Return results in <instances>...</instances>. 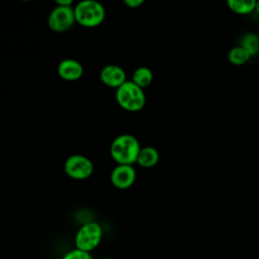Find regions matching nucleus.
Wrapping results in <instances>:
<instances>
[{"label":"nucleus","instance_id":"20e7f679","mask_svg":"<svg viewBox=\"0 0 259 259\" xmlns=\"http://www.w3.org/2000/svg\"><path fill=\"white\" fill-rule=\"evenodd\" d=\"M102 228L96 222L83 225L76 233L75 248L84 252L91 253L98 247L102 240Z\"/></svg>","mask_w":259,"mask_h":259},{"label":"nucleus","instance_id":"423d86ee","mask_svg":"<svg viewBox=\"0 0 259 259\" xmlns=\"http://www.w3.org/2000/svg\"><path fill=\"white\" fill-rule=\"evenodd\" d=\"M76 22L74 7L55 6L48 17V25L55 32H64Z\"/></svg>","mask_w":259,"mask_h":259},{"label":"nucleus","instance_id":"f3484780","mask_svg":"<svg viewBox=\"0 0 259 259\" xmlns=\"http://www.w3.org/2000/svg\"><path fill=\"white\" fill-rule=\"evenodd\" d=\"M56 4L59 6H72L73 1L72 0H57Z\"/></svg>","mask_w":259,"mask_h":259},{"label":"nucleus","instance_id":"f8f14e48","mask_svg":"<svg viewBox=\"0 0 259 259\" xmlns=\"http://www.w3.org/2000/svg\"><path fill=\"white\" fill-rule=\"evenodd\" d=\"M229 8L237 14H248L255 10V0H229Z\"/></svg>","mask_w":259,"mask_h":259},{"label":"nucleus","instance_id":"f03ea898","mask_svg":"<svg viewBox=\"0 0 259 259\" xmlns=\"http://www.w3.org/2000/svg\"><path fill=\"white\" fill-rule=\"evenodd\" d=\"M75 19L84 27H95L101 24L105 18V10L101 3L94 0H84L74 7Z\"/></svg>","mask_w":259,"mask_h":259},{"label":"nucleus","instance_id":"9d476101","mask_svg":"<svg viewBox=\"0 0 259 259\" xmlns=\"http://www.w3.org/2000/svg\"><path fill=\"white\" fill-rule=\"evenodd\" d=\"M159 161V152L154 147H144L141 148L139 153L137 163L145 168H150L155 166Z\"/></svg>","mask_w":259,"mask_h":259},{"label":"nucleus","instance_id":"6ab92c4d","mask_svg":"<svg viewBox=\"0 0 259 259\" xmlns=\"http://www.w3.org/2000/svg\"><path fill=\"white\" fill-rule=\"evenodd\" d=\"M103 259H111V258H103Z\"/></svg>","mask_w":259,"mask_h":259},{"label":"nucleus","instance_id":"a211bd4d","mask_svg":"<svg viewBox=\"0 0 259 259\" xmlns=\"http://www.w3.org/2000/svg\"><path fill=\"white\" fill-rule=\"evenodd\" d=\"M256 13L259 15V1H256V5H255V10Z\"/></svg>","mask_w":259,"mask_h":259},{"label":"nucleus","instance_id":"7ed1b4c3","mask_svg":"<svg viewBox=\"0 0 259 259\" xmlns=\"http://www.w3.org/2000/svg\"><path fill=\"white\" fill-rule=\"evenodd\" d=\"M115 99L118 105L127 111H139L146 104V95L143 89L132 80H126L116 89Z\"/></svg>","mask_w":259,"mask_h":259},{"label":"nucleus","instance_id":"39448f33","mask_svg":"<svg viewBox=\"0 0 259 259\" xmlns=\"http://www.w3.org/2000/svg\"><path fill=\"white\" fill-rule=\"evenodd\" d=\"M64 170L69 177L75 180H85L92 175L94 167L91 160L87 157L74 154L66 160Z\"/></svg>","mask_w":259,"mask_h":259},{"label":"nucleus","instance_id":"ddd939ff","mask_svg":"<svg viewBox=\"0 0 259 259\" xmlns=\"http://www.w3.org/2000/svg\"><path fill=\"white\" fill-rule=\"evenodd\" d=\"M228 58H229L230 63H232L233 65L241 66V65L246 64L250 60L251 56L243 47L238 46V47L231 49V51L229 52Z\"/></svg>","mask_w":259,"mask_h":259},{"label":"nucleus","instance_id":"f257e3e1","mask_svg":"<svg viewBox=\"0 0 259 259\" xmlns=\"http://www.w3.org/2000/svg\"><path fill=\"white\" fill-rule=\"evenodd\" d=\"M141 146L136 137L123 134L117 136L110 145L111 158L117 165H133L137 163Z\"/></svg>","mask_w":259,"mask_h":259},{"label":"nucleus","instance_id":"dca6fc26","mask_svg":"<svg viewBox=\"0 0 259 259\" xmlns=\"http://www.w3.org/2000/svg\"><path fill=\"white\" fill-rule=\"evenodd\" d=\"M123 3L130 8H138L144 3V1L143 0H124Z\"/></svg>","mask_w":259,"mask_h":259},{"label":"nucleus","instance_id":"2eb2a0df","mask_svg":"<svg viewBox=\"0 0 259 259\" xmlns=\"http://www.w3.org/2000/svg\"><path fill=\"white\" fill-rule=\"evenodd\" d=\"M62 259H94L93 256L91 255V253L88 252H84L78 249H73L69 252H67Z\"/></svg>","mask_w":259,"mask_h":259},{"label":"nucleus","instance_id":"4468645a","mask_svg":"<svg viewBox=\"0 0 259 259\" xmlns=\"http://www.w3.org/2000/svg\"><path fill=\"white\" fill-rule=\"evenodd\" d=\"M240 46L243 47L251 57L255 56L259 53V36L255 33H247L243 36Z\"/></svg>","mask_w":259,"mask_h":259},{"label":"nucleus","instance_id":"0eeeda50","mask_svg":"<svg viewBox=\"0 0 259 259\" xmlns=\"http://www.w3.org/2000/svg\"><path fill=\"white\" fill-rule=\"evenodd\" d=\"M137 173L133 165H117L110 174L112 185L118 189L130 188L136 181Z\"/></svg>","mask_w":259,"mask_h":259},{"label":"nucleus","instance_id":"9b49d317","mask_svg":"<svg viewBox=\"0 0 259 259\" xmlns=\"http://www.w3.org/2000/svg\"><path fill=\"white\" fill-rule=\"evenodd\" d=\"M132 81L140 88L149 86L153 81V73L147 67H139L135 70L132 76Z\"/></svg>","mask_w":259,"mask_h":259},{"label":"nucleus","instance_id":"1a4fd4ad","mask_svg":"<svg viewBox=\"0 0 259 259\" xmlns=\"http://www.w3.org/2000/svg\"><path fill=\"white\" fill-rule=\"evenodd\" d=\"M58 75L67 81L79 80L83 75L82 65L74 59H65L61 61L57 68Z\"/></svg>","mask_w":259,"mask_h":259},{"label":"nucleus","instance_id":"6e6552de","mask_svg":"<svg viewBox=\"0 0 259 259\" xmlns=\"http://www.w3.org/2000/svg\"><path fill=\"white\" fill-rule=\"evenodd\" d=\"M100 80L106 86L118 88L126 81V75L122 68L117 65H106L100 71Z\"/></svg>","mask_w":259,"mask_h":259}]
</instances>
